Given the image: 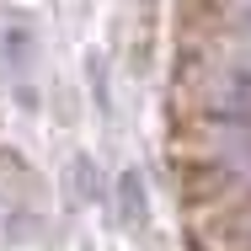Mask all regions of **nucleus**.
<instances>
[{
    "label": "nucleus",
    "instance_id": "obj_1",
    "mask_svg": "<svg viewBox=\"0 0 251 251\" xmlns=\"http://www.w3.org/2000/svg\"><path fill=\"white\" fill-rule=\"evenodd\" d=\"M203 118L214 128H251V59L219 70L203 91Z\"/></svg>",
    "mask_w": 251,
    "mask_h": 251
},
{
    "label": "nucleus",
    "instance_id": "obj_2",
    "mask_svg": "<svg viewBox=\"0 0 251 251\" xmlns=\"http://www.w3.org/2000/svg\"><path fill=\"white\" fill-rule=\"evenodd\" d=\"M198 235L219 251H251V182H241L235 198L208 203V214L198 219Z\"/></svg>",
    "mask_w": 251,
    "mask_h": 251
},
{
    "label": "nucleus",
    "instance_id": "obj_3",
    "mask_svg": "<svg viewBox=\"0 0 251 251\" xmlns=\"http://www.w3.org/2000/svg\"><path fill=\"white\" fill-rule=\"evenodd\" d=\"M0 64H5L11 86L32 80V70H38V27H32V16H11L0 27Z\"/></svg>",
    "mask_w": 251,
    "mask_h": 251
},
{
    "label": "nucleus",
    "instance_id": "obj_4",
    "mask_svg": "<svg viewBox=\"0 0 251 251\" xmlns=\"http://www.w3.org/2000/svg\"><path fill=\"white\" fill-rule=\"evenodd\" d=\"M112 208H118V225L128 235L150 230V187H145V171L139 166H123L112 176Z\"/></svg>",
    "mask_w": 251,
    "mask_h": 251
},
{
    "label": "nucleus",
    "instance_id": "obj_5",
    "mask_svg": "<svg viewBox=\"0 0 251 251\" xmlns=\"http://www.w3.org/2000/svg\"><path fill=\"white\" fill-rule=\"evenodd\" d=\"M0 198L11 203V208H32V214H38V198H43L38 171L11 150V145H0Z\"/></svg>",
    "mask_w": 251,
    "mask_h": 251
},
{
    "label": "nucleus",
    "instance_id": "obj_6",
    "mask_svg": "<svg viewBox=\"0 0 251 251\" xmlns=\"http://www.w3.org/2000/svg\"><path fill=\"white\" fill-rule=\"evenodd\" d=\"M214 160H219L225 176L251 182V128H219V139H214Z\"/></svg>",
    "mask_w": 251,
    "mask_h": 251
},
{
    "label": "nucleus",
    "instance_id": "obj_7",
    "mask_svg": "<svg viewBox=\"0 0 251 251\" xmlns=\"http://www.w3.org/2000/svg\"><path fill=\"white\" fill-rule=\"evenodd\" d=\"M86 91H91V101H97L101 118H112V75H107V53H86Z\"/></svg>",
    "mask_w": 251,
    "mask_h": 251
},
{
    "label": "nucleus",
    "instance_id": "obj_8",
    "mask_svg": "<svg viewBox=\"0 0 251 251\" xmlns=\"http://www.w3.org/2000/svg\"><path fill=\"white\" fill-rule=\"evenodd\" d=\"M64 182H70V193L80 203H101V176H97V160L91 155H75L70 171H64Z\"/></svg>",
    "mask_w": 251,
    "mask_h": 251
}]
</instances>
